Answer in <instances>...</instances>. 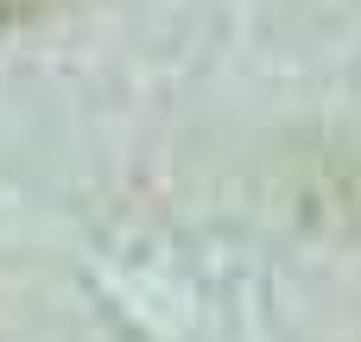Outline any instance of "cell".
Masks as SVG:
<instances>
[{"instance_id": "1", "label": "cell", "mask_w": 361, "mask_h": 342, "mask_svg": "<svg viewBox=\"0 0 361 342\" xmlns=\"http://www.w3.org/2000/svg\"><path fill=\"white\" fill-rule=\"evenodd\" d=\"M32 6H44V0H0V19H19V13H32Z\"/></svg>"}]
</instances>
